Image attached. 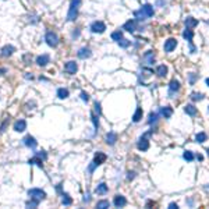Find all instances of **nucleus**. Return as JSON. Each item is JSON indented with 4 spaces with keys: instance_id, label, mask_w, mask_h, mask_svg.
Instances as JSON below:
<instances>
[{
    "instance_id": "43",
    "label": "nucleus",
    "mask_w": 209,
    "mask_h": 209,
    "mask_svg": "<svg viewBox=\"0 0 209 209\" xmlns=\"http://www.w3.org/2000/svg\"><path fill=\"white\" fill-rule=\"evenodd\" d=\"M195 78H197V75H195V74H190V81H191V84H194Z\"/></svg>"
},
{
    "instance_id": "1",
    "label": "nucleus",
    "mask_w": 209,
    "mask_h": 209,
    "mask_svg": "<svg viewBox=\"0 0 209 209\" xmlns=\"http://www.w3.org/2000/svg\"><path fill=\"white\" fill-rule=\"evenodd\" d=\"M153 16V7L151 4H144L139 10L134 11V17L139 21H144L146 18H149V17Z\"/></svg>"
},
{
    "instance_id": "9",
    "label": "nucleus",
    "mask_w": 209,
    "mask_h": 209,
    "mask_svg": "<svg viewBox=\"0 0 209 209\" xmlns=\"http://www.w3.org/2000/svg\"><path fill=\"white\" fill-rule=\"evenodd\" d=\"M144 60H145V63L146 64H153L155 63V53L152 52V50H148V52H145L144 54Z\"/></svg>"
},
{
    "instance_id": "17",
    "label": "nucleus",
    "mask_w": 209,
    "mask_h": 209,
    "mask_svg": "<svg viewBox=\"0 0 209 209\" xmlns=\"http://www.w3.org/2000/svg\"><path fill=\"white\" fill-rule=\"evenodd\" d=\"M14 52H16V48H14V46H11V45H6L4 48L1 49V54L6 56V57H7V56H11Z\"/></svg>"
},
{
    "instance_id": "49",
    "label": "nucleus",
    "mask_w": 209,
    "mask_h": 209,
    "mask_svg": "<svg viewBox=\"0 0 209 209\" xmlns=\"http://www.w3.org/2000/svg\"><path fill=\"white\" fill-rule=\"evenodd\" d=\"M206 85L209 86V78H206Z\"/></svg>"
},
{
    "instance_id": "35",
    "label": "nucleus",
    "mask_w": 209,
    "mask_h": 209,
    "mask_svg": "<svg viewBox=\"0 0 209 209\" xmlns=\"http://www.w3.org/2000/svg\"><path fill=\"white\" fill-rule=\"evenodd\" d=\"M183 158H184L187 162H193L194 160L193 152H190V151H185V152H184V155H183Z\"/></svg>"
},
{
    "instance_id": "8",
    "label": "nucleus",
    "mask_w": 209,
    "mask_h": 209,
    "mask_svg": "<svg viewBox=\"0 0 209 209\" xmlns=\"http://www.w3.org/2000/svg\"><path fill=\"white\" fill-rule=\"evenodd\" d=\"M64 70L68 73V74H75L77 73V70H78V66L75 61H67L64 66Z\"/></svg>"
},
{
    "instance_id": "37",
    "label": "nucleus",
    "mask_w": 209,
    "mask_h": 209,
    "mask_svg": "<svg viewBox=\"0 0 209 209\" xmlns=\"http://www.w3.org/2000/svg\"><path fill=\"white\" fill-rule=\"evenodd\" d=\"M91 118H92V123H93V126H95V130L98 131V128H99V121H98V116L92 113V114H91Z\"/></svg>"
},
{
    "instance_id": "29",
    "label": "nucleus",
    "mask_w": 209,
    "mask_h": 209,
    "mask_svg": "<svg viewBox=\"0 0 209 209\" xmlns=\"http://www.w3.org/2000/svg\"><path fill=\"white\" fill-rule=\"evenodd\" d=\"M39 199H35V198H31L29 201H27V208H36L39 205Z\"/></svg>"
},
{
    "instance_id": "48",
    "label": "nucleus",
    "mask_w": 209,
    "mask_h": 209,
    "mask_svg": "<svg viewBox=\"0 0 209 209\" xmlns=\"http://www.w3.org/2000/svg\"><path fill=\"white\" fill-rule=\"evenodd\" d=\"M6 73V68H0V74H4Z\"/></svg>"
},
{
    "instance_id": "20",
    "label": "nucleus",
    "mask_w": 209,
    "mask_h": 209,
    "mask_svg": "<svg viewBox=\"0 0 209 209\" xmlns=\"http://www.w3.org/2000/svg\"><path fill=\"white\" fill-rule=\"evenodd\" d=\"M160 113L165 118H170L172 117V114H173V109L172 107H169V106H165V107H162Z\"/></svg>"
},
{
    "instance_id": "5",
    "label": "nucleus",
    "mask_w": 209,
    "mask_h": 209,
    "mask_svg": "<svg viewBox=\"0 0 209 209\" xmlns=\"http://www.w3.org/2000/svg\"><path fill=\"white\" fill-rule=\"evenodd\" d=\"M105 29H106V25L102 21H95L91 24V31L93 34H102L105 32Z\"/></svg>"
},
{
    "instance_id": "6",
    "label": "nucleus",
    "mask_w": 209,
    "mask_h": 209,
    "mask_svg": "<svg viewBox=\"0 0 209 209\" xmlns=\"http://www.w3.org/2000/svg\"><path fill=\"white\" fill-rule=\"evenodd\" d=\"M176 46H177L176 39H174V38H169L166 42H165V52L170 53V52H173V50L176 49Z\"/></svg>"
},
{
    "instance_id": "3",
    "label": "nucleus",
    "mask_w": 209,
    "mask_h": 209,
    "mask_svg": "<svg viewBox=\"0 0 209 209\" xmlns=\"http://www.w3.org/2000/svg\"><path fill=\"white\" fill-rule=\"evenodd\" d=\"M45 41H46V43H48L50 48H56V46L59 45V36H57L54 32H52V31L46 32V35H45Z\"/></svg>"
},
{
    "instance_id": "50",
    "label": "nucleus",
    "mask_w": 209,
    "mask_h": 209,
    "mask_svg": "<svg viewBox=\"0 0 209 209\" xmlns=\"http://www.w3.org/2000/svg\"><path fill=\"white\" fill-rule=\"evenodd\" d=\"M208 155H209V149H208Z\"/></svg>"
},
{
    "instance_id": "2",
    "label": "nucleus",
    "mask_w": 209,
    "mask_h": 209,
    "mask_svg": "<svg viewBox=\"0 0 209 209\" xmlns=\"http://www.w3.org/2000/svg\"><path fill=\"white\" fill-rule=\"evenodd\" d=\"M80 4H81V0H71L68 13H67V20H68V21H74L75 18H77V16H78V9H80Z\"/></svg>"
},
{
    "instance_id": "40",
    "label": "nucleus",
    "mask_w": 209,
    "mask_h": 209,
    "mask_svg": "<svg viewBox=\"0 0 209 209\" xmlns=\"http://www.w3.org/2000/svg\"><path fill=\"white\" fill-rule=\"evenodd\" d=\"M81 99H82L84 102H88V101H89V95H88L86 92H81Z\"/></svg>"
},
{
    "instance_id": "47",
    "label": "nucleus",
    "mask_w": 209,
    "mask_h": 209,
    "mask_svg": "<svg viewBox=\"0 0 209 209\" xmlns=\"http://www.w3.org/2000/svg\"><path fill=\"white\" fill-rule=\"evenodd\" d=\"M197 159H198V160H202L204 158H202V155H197Z\"/></svg>"
},
{
    "instance_id": "23",
    "label": "nucleus",
    "mask_w": 209,
    "mask_h": 209,
    "mask_svg": "<svg viewBox=\"0 0 209 209\" xmlns=\"http://www.w3.org/2000/svg\"><path fill=\"white\" fill-rule=\"evenodd\" d=\"M106 160V155H105V153H102V152H98L96 155H95V163H96L98 166H99V165H102L103 162Z\"/></svg>"
},
{
    "instance_id": "15",
    "label": "nucleus",
    "mask_w": 209,
    "mask_h": 209,
    "mask_svg": "<svg viewBox=\"0 0 209 209\" xmlns=\"http://www.w3.org/2000/svg\"><path fill=\"white\" fill-rule=\"evenodd\" d=\"M138 149H139V151H148V149H149V141L146 139V135L139 139V142H138Z\"/></svg>"
},
{
    "instance_id": "34",
    "label": "nucleus",
    "mask_w": 209,
    "mask_h": 209,
    "mask_svg": "<svg viewBox=\"0 0 209 209\" xmlns=\"http://www.w3.org/2000/svg\"><path fill=\"white\" fill-rule=\"evenodd\" d=\"M117 43H118V46H120V48H128L130 45H131V42H130V41H127V39H123V38H121L120 41H117Z\"/></svg>"
},
{
    "instance_id": "4",
    "label": "nucleus",
    "mask_w": 209,
    "mask_h": 209,
    "mask_svg": "<svg viewBox=\"0 0 209 209\" xmlns=\"http://www.w3.org/2000/svg\"><path fill=\"white\" fill-rule=\"evenodd\" d=\"M28 195H29V198H35V199H39V201L45 199V197H46L45 191H42L41 188H32V190H29Z\"/></svg>"
},
{
    "instance_id": "46",
    "label": "nucleus",
    "mask_w": 209,
    "mask_h": 209,
    "mask_svg": "<svg viewBox=\"0 0 209 209\" xmlns=\"http://www.w3.org/2000/svg\"><path fill=\"white\" fill-rule=\"evenodd\" d=\"M131 178H134V173H128V180H131Z\"/></svg>"
},
{
    "instance_id": "28",
    "label": "nucleus",
    "mask_w": 209,
    "mask_h": 209,
    "mask_svg": "<svg viewBox=\"0 0 209 209\" xmlns=\"http://www.w3.org/2000/svg\"><path fill=\"white\" fill-rule=\"evenodd\" d=\"M107 190H109V188H107L106 184H105V183H101V184H99V185L96 187L95 193H96V194H106Z\"/></svg>"
},
{
    "instance_id": "14",
    "label": "nucleus",
    "mask_w": 209,
    "mask_h": 209,
    "mask_svg": "<svg viewBox=\"0 0 209 209\" xmlns=\"http://www.w3.org/2000/svg\"><path fill=\"white\" fill-rule=\"evenodd\" d=\"M91 50L88 48H81L78 52H77V56L80 57V59H88V57H91Z\"/></svg>"
},
{
    "instance_id": "18",
    "label": "nucleus",
    "mask_w": 209,
    "mask_h": 209,
    "mask_svg": "<svg viewBox=\"0 0 209 209\" xmlns=\"http://www.w3.org/2000/svg\"><path fill=\"white\" fill-rule=\"evenodd\" d=\"M180 89V82L176 80L170 81V84H169V91H170V95H173L174 92H177Z\"/></svg>"
},
{
    "instance_id": "38",
    "label": "nucleus",
    "mask_w": 209,
    "mask_h": 209,
    "mask_svg": "<svg viewBox=\"0 0 209 209\" xmlns=\"http://www.w3.org/2000/svg\"><path fill=\"white\" fill-rule=\"evenodd\" d=\"M156 118H158V113H151L149 114V120H148V123L152 124L156 121Z\"/></svg>"
},
{
    "instance_id": "42",
    "label": "nucleus",
    "mask_w": 209,
    "mask_h": 209,
    "mask_svg": "<svg viewBox=\"0 0 209 209\" xmlns=\"http://www.w3.org/2000/svg\"><path fill=\"white\" fill-rule=\"evenodd\" d=\"M95 167H98V165H96V163H95V162H92V165H91V166H89V172H93V170H95Z\"/></svg>"
},
{
    "instance_id": "45",
    "label": "nucleus",
    "mask_w": 209,
    "mask_h": 209,
    "mask_svg": "<svg viewBox=\"0 0 209 209\" xmlns=\"http://www.w3.org/2000/svg\"><path fill=\"white\" fill-rule=\"evenodd\" d=\"M169 208H170V209H177V208H178V206H177V204H174V202H172V204L169 205Z\"/></svg>"
},
{
    "instance_id": "36",
    "label": "nucleus",
    "mask_w": 209,
    "mask_h": 209,
    "mask_svg": "<svg viewBox=\"0 0 209 209\" xmlns=\"http://www.w3.org/2000/svg\"><path fill=\"white\" fill-rule=\"evenodd\" d=\"M191 99H193V101H202V99H204V95H202V93L193 92V93H191Z\"/></svg>"
},
{
    "instance_id": "32",
    "label": "nucleus",
    "mask_w": 209,
    "mask_h": 209,
    "mask_svg": "<svg viewBox=\"0 0 209 209\" xmlns=\"http://www.w3.org/2000/svg\"><path fill=\"white\" fill-rule=\"evenodd\" d=\"M110 206V202L109 201H106V199H103V201H99L96 204V208H101V209H106Z\"/></svg>"
},
{
    "instance_id": "31",
    "label": "nucleus",
    "mask_w": 209,
    "mask_h": 209,
    "mask_svg": "<svg viewBox=\"0 0 209 209\" xmlns=\"http://www.w3.org/2000/svg\"><path fill=\"white\" fill-rule=\"evenodd\" d=\"M61 197H63V198H61V202H63V205H71V204H73V199L70 198L68 194H63Z\"/></svg>"
},
{
    "instance_id": "25",
    "label": "nucleus",
    "mask_w": 209,
    "mask_h": 209,
    "mask_svg": "<svg viewBox=\"0 0 209 209\" xmlns=\"http://www.w3.org/2000/svg\"><path fill=\"white\" fill-rule=\"evenodd\" d=\"M156 74L159 75V77H165V75L167 74V67L165 64L158 66V68H156Z\"/></svg>"
},
{
    "instance_id": "39",
    "label": "nucleus",
    "mask_w": 209,
    "mask_h": 209,
    "mask_svg": "<svg viewBox=\"0 0 209 209\" xmlns=\"http://www.w3.org/2000/svg\"><path fill=\"white\" fill-rule=\"evenodd\" d=\"M93 107H95V112H96L98 114H101V113H102V109H101V103H99V102H95Z\"/></svg>"
},
{
    "instance_id": "22",
    "label": "nucleus",
    "mask_w": 209,
    "mask_h": 209,
    "mask_svg": "<svg viewBox=\"0 0 209 209\" xmlns=\"http://www.w3.org/2000/svg\"><path fill=\"white\" fill-rule=\"evenodd\" d=\"M184 112L187 113V114H190V116H195L198 113V110H197V107L194 106V105H187V106L184 107Z\"/></svg>"
},
{
    "instance_id": "44",
    "label": "nucleus",
    "mask_w": 209,
    "mask_h": 209,
    "mask_svg": "<svg viewBox=\"0 0 209 209\" xmlns=\"http://www.w3.org/2000/svg\"><path fill=\"white\" fill-rule=\"evenodd\" d=\"M190 50H191V53H195V46L193 45V42L190 43Z\"/></svg>"
},
{
    "instance_id": "33",
    "label": "nucleus",
    "mask_w": 209,
    "mask_h": 209,
    "mask_svg": "<svg viewBox=\"0 0 209 209\" xmlns=\"http://www.w3.org/2000/svg\"><path fill=\"white\" fill-rule=\"evenodd\" d=\"M121 38H123V32H121L120 29H118V31H114V32L112 34V39H113V41H116V42H117V41H120Z\"/></svg>"
},
{
    "instance_id": "26",
    "label": "nucleus",
    "mask_w": 209,
    "mask_h": 209,
    "mask_svg": "<svg viewBox=\"0 0 209 209\" xmlns=\"http://www.w3.org/2000/svg\"><path fill=\"white\" fill-rule=\"evenodd\" d=\"M141 118H142V109H141V107H137L134 116H133V121H134V123H138Z\"/></svg>"
},
{
    "instance_id": "7",
    "label": "nucleus",
    "mask_w": 209,
    "mask_h": 209,
    "mask_svg": "<svg viewBox=\"0 0 209 209\" xmlns=\"http://www.w3.org/2000/svg\"><path fill=\"white\" fill-rule=\"evenodd\" d=\"M25 128H27V121L25 120L20 118L14 123V131H17V133H22V131H25Z\"/></svg>"
},
{
    "instance_id": "30",
    "label": "nucleus",
    "mask_w": 209,
    "mask_h": 209,
    "mask_svg": "<svg viewBox=\"0 0 209 209\" xmlns=\"http://www.w3.org/2000/svg\"><path fill=\"white\" fill-rule=\"evenodd\" d=\"M195 141L199 142V144L205 142V141H206V134H205V133H198V134L195 135Z\"/></svg>"
},
{
    "instance_id": "19",
    "label": "nucleus",
    "mask_w": 209,
    "mask_h": 209,
    "mask_svg": "<svg viewBox=\"0 0 209 209\" xmlns=\"http://www.w3.org/2000/svg\"><path fill=\"white\" fill-rule=\"evenodd\" d=\"M116 141H117V134L109 133V134L106 135V144L107 145H114L116 144Z\"/></svg>"
},
{
    "instance_id": "16",
    "label": "nucleus",
    "mask_w": 209,
    "mask_h": 209,
    "mask_svg": "<svg viewBox=\"0 0 209 209\" xmlns=\"http://www.w3.org/2000/svg\"><path fill=\"white\" fill-rule=\"evenodd\" d=\"M184 24H185V28L193 29L194 27H197V25H198V21H197L195 18H193V17H187V18H185V21H184Z\"/></svg>"
},
{
    "instance_id": "41",
    "label": "nucleus",
    "mask_w": 209,
    "mask_h": 209,
    "mask_svg": "<svg viewBox=\"0 0 209 209\" xmlns=\"http://www.w3.org/2000/svg\"><path fill=\"white\" fill-rule=\"evenodd\" d=\"M36 156L42 158V159H46V153H45L43 151H41V152H36Z\"/></svg>"
},
{
    "instance_id": "27",
    "label": "nucleus",
    "mask_w": 209,
    "mask_h": 209,
    "mask_svg": "<svg viewBox=\"0 0 209 209\" xmlns=\"http://www.w3.org/2000/svg\"><path fill=\"white\" fill-rule=\"evenodd\" d=\"M57 98H60V99L68 98V89H66V88H59V89H57Z\"/></svg>"
},
{
    "instance_id": "12",
    "label": "nucleus",
    "mask_w": 209,
    "mask_h": 209,
    "mask_svg": "<svg viewBox=\"0 0 209 209\" xmlns=\"http://www.w3.org/2000/svg\"><path fill=\"white\" fill-rule=\"evenodd\" d=\"M22 142H24V145L25 146H28V148H35L36 146V141H35V138L34 137H31V135H27L25 138L22 139Z\"/></svg>"
},
{
    "instance_id": "11",
    "label": "nucleus",
    "mask_w": 209,
    "mask_h": 209,
    "mask_svg": "<svg viewBox=\"0 0 209 209\" xmlns=\"http://www.w3.org/2000/svg\"><path fill=\"white\" fill-rule=\"evenodd\" d=\"M113 204H114V206H117V208H123L124 205L127 204V199L124 198L123 195H116V197H114V201H113Z\"/></svg>"
},
{
    "instance_id": "10",
    "label": "nucleus",
    "mask_w": 209,
    "mask_h": 209,
    "mask_svg": "<svg viewBox=\"0 0 209 209\" xmlns=\"http://www.w3.org/2000/svg\"><path fill=\"white\" fill-rule=\"evenodd\" d=\"M49 61H50L49 54H42V56H38V57H36V64L41 66V67H45V66L48 64Z\"/></svg>"
},
{
    "instance_id": "51",
    "label": "nucleus",
    "mask_w": 209,
    "mask_h": 209,
    "mask_svg": "<svg viewBox=\"0 0 209 209\" xmlns=\"http://www.w3.org/2000/svg\"><path fill=\"white\" fill-rule=\"evenodd\" d=\"M208 112H209V107H208Z\"/></svg>"
},
{
    "instance_id": "13",
    "label": "nucleus",
    "mask_w": 209,
    "mask_h": 209,
    "mask_svg": "<svg viewBox=\"0 0 209 209\" xmlns=\"http://www.w3.org/2000/svg\"><path fill=\"white\" fill-rule=\"evenodd\" d=\"M135 28H137V22H135V20H128V21L123 25V29L128 31V32H134Z\"/></svg>"
},
{
    "instance_id": "24",
    "label": "nucleus",
    "mask_w": 209,
    "mask_h": 209,
    "mask_svg": "<svg viewBox=\"0 0 209 209\" xmlns=\"http://www.w3.org/2000/svg\"><path fill=\"white\" fill-rule=\"evenodd\" d=\"M28 163H29L31 166H32V165H36V166H39V167H41V169H42V167H43L42 159H41L39 156H35V158H32V159H29V160H28Z\"/></svg>"
},
{
    "instance_id": "21",
    "label": "nucleus",
    "mask_w": 209,
    "mask_h": 209,
    "mask_svg": "<svg viewBox=\"0 0 209 209\" xmlns=\"http://www.w3.org/2000/svg\"><path fill=\"white\" fill-rule=\"evenodd\" d=\"M183 36H184V39H185L188 43H191V42H193V38H194L193 29H188V28H185V31L183 32Z\"/></svg>"
}]
</instances>
